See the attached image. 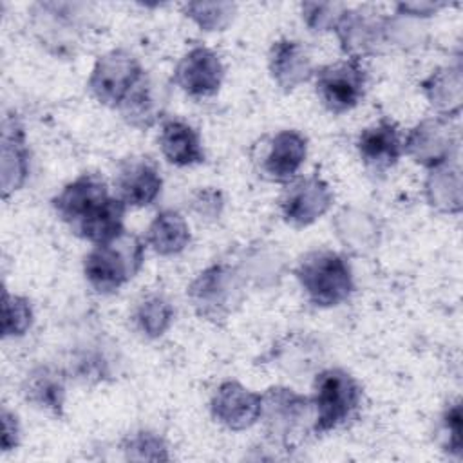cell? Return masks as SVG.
<instances>
[{
  "instance_id": "6da1fadb",
  "label": "cell",
  "mask_w": 463,
  "mask_h": 463,
  "mask_svg": "<svg viewBox=\"0 0 463 463\" xmlns=\"http://www.w3.org/2000/svg\"><path fill=\"white\" fill-rule=\"evenodd\" d=\"M143 262V241L125 230L121 235L92 246L83 259V275L94 291L109 295L134 279Z\"/></svg>"
},
{
  "instance_id": "7a4b0ae2",
  "label": "cell",
  "mask_w": 463,
  "mask_h": 463,
  "mask_svg": "<svg viewBox=\"0 0 463 463\" xmlns=\"http://www.w3.org/2000/svg\"><path fill=\"white\" fill-rule=\"evenodd\" d=\"M313 434H327L347 425L362 407V387L356 378L340 367L317 374L313 383Z\"/></svg>"
},
{
  "instance_id": "3957f363",
  "label": "cell",
  "mask_w": 463,
  "mask_h": 463,
  "mask_svg": "<svg viewBox=\"0 0 463 463\" xmlns=\"http://www.w3.org/2000/svg\"><path fill=\"white\" fill-rule=\"evenodd\" d=\"M295 277L307 300L318 307L338 306L354 289L349 262L333 250L306 253L295 269Z\"/></svg>"
},
{
  "instance_id": "277c9868",
  "label": "cell",
  "mask_w": 463,
  "mask_h": 463,
  "mask_svg": "<svg viewBox=\"0 0 463 463\" xmlns=\"http://www.w3.org/2000/svg\"><path fill=\"white\" fill-rule=\"evenodd\" d=\"M195 313L212 322L226 320L242 302L241 277L226 264H213L201 271L186 291Z\"/></svg>"
},
{
  "instance_id": "5b68a950",
  "label": "cell",
  "mask_w": 463,
  "mask_h": 463,
  "mask_svg": "<svg viewBox=\"0 0 463 463\" xmlns=\"http://www.w3.org/2000/svg\"><path fill=\"white\" fill-rule=\"evenodd\" d=\"M145 72L134 54L125 49H112L96 60L87 87L101 105L119 109Z\"/></svg>"
},
{
  "instance_id": "8992f818",
  "label": "cell",
  "mask_w": 463,
  "mask_h": 463,
  "mask_svg": "<svg viewBox=\"0 0 463 463\" xmlns=\"http://www.w3.org/2000/svg\"><path fill=\"white\" fill-rule=\"evenodd\" d=\"M313 74L317 96L333 114H344L354 109L365 94L367 74L358 58H345L324 65Z\"/></svg>"
},
{
  "instance_id": "52a82bcc",
  "label": "cell",
  "mask_w": 463,
  "mask_h": 463,
  "mask_svg": "<svg viewBox=\"0 0 463 463\" xmlns=\"http://www.w3.org/2000/svg\"><path fill=\"white\" fill-rule=\"evenodd\" d=\"M331 204L333 192L329 184L317 174L291 179L286 183V188L279 199L282 219L295 228L309 226L320 219L331 208Z\"/></svg>"
},
{
  "instance_id": "ba28073f",
  "label": "cell",
  "mask_w": 463,
  "mask_h": 463,
  "mask_svg": "<svg viewBox=\"0 0 463 463\" xmlns=\"http://www.w3.org/2000/svg\"><path fill=\"white\" fill-rule=\"evenodd\" d=\"M311 412V398L297 394L291 389L271 387L262 394L260 420H264L266 430L279 441L288 443L306 420L313 421L315 414Z\"/></svg>"
},
{
  "instance_id": "9c48e42d",
  "label": "cell",
  "mask_w": 463,
  "mask_h": 463,
  "mask_svg": "<svg viewBox=\"0 0 463 463\" xmlns=\"http://www.w3.org/2000/svg\"><path fill=\"white\" fill-rule=\"evenodd\" d=\"M224 65L215 51L204 45L192 47L174 71V83L192 98H210L219 92Z\"/></svg>"
},
{
  "instance_id": "30bf717a",
  "label": "cell",
  "mask_w": 463,
  "mask_h": 463,
  "mask_svg": "<svg viewBox=\"0 0 463 463\" xmlns=\"http://www.w3.org/2000/svg\"><path fill=\"white\" fill-rule=\"evenodd\" d=\"M116 197L127 206L141 208L152 204L163 188L157 165L146 156H132L119 163L114 175Z\"/></svg>"
},
{
  "instance_id": "8fae6325",
  "label": "cell",
  "mask_w": 463,
  "mask_h": 463,
  "mask_svg": "<svg viewBox=\"0 0 463 463\" xmlns=\"http://www.w3.org/2000/svg\"><path fill=\"white\" fill-rule=\"evenodd\" d=\"M262 394H257L235 380L222 382L212 400L210 412L215 421L230 430H244L260 420Z\"/></svg>"
},
{
  "instance_id": "7c38bea8",
  "label": "cell",
  "mask_w": 463,
  "mask_h": 463,
  "mask_svg": "<svg viewBox=\"0 0 463 463\" xmlns=\"http://www.w3.org/2000/svg\"><path fill=\"white\" fill-rule=\"evenodd\" d=\"M307 156V139L297 130H280L268 137L259 156V172L273 183H289L297 177Z\"/></svg>"
},
{
  "instance_id": "4fadbf2b",
  "label": "cell",
  "mask_w": 463,
  "mask_h": 463,
  "mask_svg": "<svg viewBox=\"0 0 463 463\" xmlns=\"http://www.w3.org/2000/svg\"><path fill=\"white\" fill-rule=\"evenodd\" d=\"M109 197V186L101 175L81 174L52 197V208L56 215L72 228L94 213Z\"/></svg>"
},
{
  "instance_id": "5bb4252c",
  "label": "cell",
  "mask_w": 463,
  "mask_h": 463,
  "mask_svg": "<svg viewBox=\"0 0 463 463\" xmlns=\"http://www.w3.org/2000/svg\"><path fill=\"white\" fill-rule=\"evenodd\" d=\"M356 150L369 170L376 174L387 172L405 154L400 127L389 118L378 119L358 134Z\"/></svg>"
},
{
  "instance_id": "9a60e30c",
  "label": "cell",
  "mask_w": 463,
  "mask_h": 463,
  "mask_svg": "<svg viewBox=\"0 0 463 463\" xmlns=\"http://www.w3.org/2000/svg\"><path fill=\"white\" fill-rule=\"evenodd\" d=\"M269 71L279 87L293 90L313 74V65L300 42L280 38L269 49Z\"/></svg>"
},
{
  "instance_id": "2e32d148",
  "label": "cell",
  "mask_w": 463,
  "mask_h": 463,
  "mask_svg": "<svg viewBox=\"0 0 463 463\" xmlns=\"http://www.w3.org/2000/svg\"><path fill=\"white\" fill-rule=\"evenodd\" d=\"M157 143L165 159L175 166H192L204 161L199 132L183 119H165Z\"/></svg>"
},
{
  "instance_id": "e0dca14e",
  "label": "cell",
  "mask_w": 463,
  "mask_h": 463,
  "mask_svg": "<svg viewBox=\"0 0 463 463\" xmlns=\"http://www.w3.org/2000/svg\"><path fill=\"white\" fill-rule=\"evenodd\" d=\"M165 94L161 83L154 81L146 72L119 105V112L123 119L136 128H150L163 116Z\"/></svg>"
},
{
  "instance_id": "ac0fdd59",
  "label": "cell",
  "mask_w": 463,
  "mask_h": 463,
  "mask_svg": "<svg viewBox=\"0 0 463 463\" xmlns=\"http://www.w3.org/2000/svg\"><path fill=\"white\" fill-rule=\"evenodd\" d=\"M22 391L25 400L36 409L51 412L54 416H61L65 402V383L56 369L49 365L34 367L25 376Z\"/></svg>"
},
{
  "instance_id": "d6986e66",
  "label": "cell",
  "mask_w": 463,
  "mask_h": 463,
  "mask_svg": "<svg viewBox=\"0 0 463 463\" xmlns=\"http://www.w3.org/2000/svg\"><path fill=\"white\" fill-rule=\"evenodd\" d=\"M127 204L118 197H109L94 213L72 226V233L92 242H107L125 232V212Z\"/></svg>"
},
{
  "instance_id": "ffe728a7",
  "label": "cell",
  "mask_w": 463,
  "mask_h": 463,
  "mask_svg": "<svg viewBox=\"0 0 463 463\" xmlns=\"http://www.w3.org/2000/svg\"><path fill=\"white\" fill-rule=\"evenodd\" d=\"M190 242V228L175 210L159 212L146 230V244L163 257L181 253Z\"/></svg>"
},
{
  "instance_id": "44dd1931",
  "label": "cell",
  "mask_w": 463,
  "mask_h": 463,
  "mask_svg": "<svg viewBox=\"0 0 463 463\" xmlns=\"http://www.w3.org/2000/svg\"><path fill=\"white\" fill-rule=\"evenodd\" d=\"M14 163L11 179L4 184V197L9 192L18 190L27 175V150L24 139V128L16 118L4 119V134H2V166Z\"/></svg>"
},
{
  "instance_id": "7402d4cb",
  "label": "cell",
  "mask_w": 463,
  "mask_h": 463,
  "mask_svg": "<svg viewBox=\"0 0 463 463\" xmlns=\"http://www.w3.org/2000/svg\"><path fill=\"white\" fill-rule=\"evenodd\" d=\"M174 320V307L163 295H146L143 297L134 309V322L137 329L148 336H161Z\"/></svg>"
},
{
  "instance_id": "603a6c76",
  "label": "cell",
  "mask_w": 463,
  "mask_h": 463,
  "mask_svg": "<svg viewBox=\"0 0 463 463\" xmlns=\"http://www.w3.org/2000/svg\"><path fill=\"white\" fill-rule=\"evenodd\" d=\"M121 449H123L127 459H137V461L170 459V456L166 452L168 447H166L165 439L150 430H137V432L128 434L121 441Z\"/></svg>"
},
{
  "instance_id": "cb8c5ba5",
  "label": "cell",
  "mask_w": 463,
  "mask_h": 463,
  "mask_svg": "<svg viewBox=\"0 0 463 463\" xmlns=\"http://www.w3.org/2000/svg\"><path fill=\"white\" fill-rule=\"evenodd\" d=\"M33 324V307L25 297L4 293V336H22Z\"/></svg>"
},
{
  "instance_id": "d4e9b609",
  "label": "cell",
  "mask_w": 463,
  "mask_h": 463,
  "mask_svg": "<svg viewBox=\"0 0 463 463\" xmlns=\"http://www.w3.org/2000/svg\"><path fill=\"white\" fill-rule=\"evenodd\" d=\"M235 5L232 4H188L186 13L206 31H221L233 16Z\"/></svg>"
},
{
  "instance_id": "484cf974",
  "label": "cell",
  "mask_w": 463,
  "mask_h": 463,
  "mask_svg": "<svg viewBox=\"0 0 463 463\" xmlns=\"http://www.w3.org/2000/svg\"><path fill=\"white\" fill-rule=\"evenodd\" d=\"M336 9H344L342 4H302V16L313 31H326L336 25L342 14H335Z\"/></svg>"
},
{
  "instance_id": "4316f807",
  "label": "cell",
  "mask_w": 463,
  "mask_h": 463,
  "mask_svg": "<svg viewBox=\"0 0 463 463\" xmlns=\"http://www.w3.org/2000/svg\"><path fill=\"white\" fill-rule=\"evenodd\" d=\"M441 429L445 432V436L449 438L447 441V449L459 454V447H461V407H459V402L452 403L450 407H447V411L443 412V418H441Z\"/></svg>"
},
{
  "instance_id": "83f0119b",
  "label": "cell",
  "mask_w": 463,
  "mask_h": 463,
  "mask_svg": "<svg viewBox=\"0 0 463 463\" xmlns=\"http://www.w3.org/2000/svg\"><path fill=\"white\" fill-rule=\"evenodd\" d=\"M20 443V423L14 412L2 409V450H11Z\"/></svg>"
}]
</instances>
